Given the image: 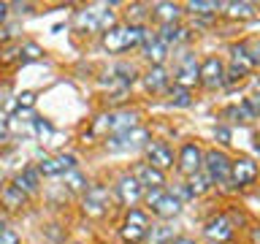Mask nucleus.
I'll return each mask as SVG.
<instances>
[{"label": "nucleus", "mask_w": 260, "mask_h": 244, "mask_svg": "<svg viewBox=\"0 0 260 244\" xmlns=\"http://www.w3.org/2000/svg\"><path fill=\"white\" fill-rule=\"evenodd\" d=\"M144 41V27H133V24H117L114 30L103 33L101 44L109 54H119V52H127L133 46H141Z\"/></svg>", "instance_id": "f257e3e1"}, {"label": "nucleus", "mask_w": 260, "mask_h": 244, "mask_svg": "<svg viewBox=\"0 0 260 244\" xmlns=\"http://www.w3.org/2000/svg\"><path fill=\"white\" fill-rule=\"evenodd\" d=\"M133 128H138V111H109V114L95 119L92 133L117 136V133H127Z\"/></svg>", "instance_id": "f03ea898"}, {"label": "nucleus", "mask_w": 260, "mask_h": 244, "mask_svg": "<svg viewBox=\"0 0 260 244\" xmlns=\"http://www.w3.org/2000/svg\"><path fill=\"white\" fill-rule=\"evenodd\" d=\"M149 130L146 128H133L127 133H117V136H106V149L109 152H133V149H144L149 144Z\"/></svg>", "instance_id": "7ed1b4c3"}, {"label": "nucleus", "mask_w": 260, "mask_h": 244, "mask_svg": "<svg viewBox=\"0 0 260 244\" xmlns=\"http://www.w3.org/2000/svg\"><path fill=\"white\" fill-rule=\"evenodd\" d=\"M146 233H149V217L144 215L141 209H130L125 220H122L119 236L125 244H144Z\"/></svg>", "instance_id": "20e7f679"}, {"label": "nucleus", "mask_w": 260, "mask_h": 244, "mask_svg": "<svg viewBox=\"0 0 260 244\" xmlns=\"http://www.w3.org/2000/svg\"><path fill=\"white\" fill-rule=\"evenodd\" d=\"M144 198H146V203H149L152 215H157L160 220L179 217V211H182V201H179L174 193H162V190H146V193H144Z\"/></svg>", "instance_id": "39448f33"}, {"label": "nucleus", "mask_w": 260, "mask_h": 244, "mask_svg": "<svg viewBox=\"0 0 260 244\" xmlns=\"http://www.w3.org/2000/svg\"><path fill=\"white\" fill-rule=\"evenodd\" d=\"M231 158L222 149H209L203 155V174L211 179V185H222L231 179Z\"/></svg>", "instance_id": "423d86ee"}, {"label": "nucleus", "mask_w": 260, "mask_h": 244, "mask_svg": "<svg viewBox=\"0 0 260 244\" xmlns=\"http://www.w3.org/2000/svg\"><path fill=\"white\" fill-rule=\"evenodd\" d=\"M36 168L44 176H65L68 171L79 168V160L73 155H46V158H41Z\"/></svg>", "instance_id": "0eeeda50"}, {"label": "nucleus", "mask_w": 260, "mask_h": 244, "mask_svg": "<svg viewBox=\"0 0 260 244\" xmlns=\"http://www.w3.org/2000/svg\"><path fill=\"white\" fill-rule=\"evenodd\" d=\"M174 84L184 87V89L201 84V63L195 60V54H184L182 60H179L176 73H174Z\"/></svg>", "instance_id": "6e6552de"}, {"label": "nucleus", "mask_w": 260, "mask_h": 244, "mask_svg": "<svg viewBox=\"0 0 260 244\" xmlns=\"http://www.w3.org/2000/svg\"><path fill=\"white\" fill-rule=\"evenodd\" d=\"M84 215L89 217H103L109 211V187L103 185H89L84 193V203H81Z\"/></svg>", "instance_id": "1a4fd4ad"}, {"label": "nucleus", "mask_w": 260, "mask_h": 244, "mask_svg": "<svg viewBox=\"0 0 260 244\" xmlns=\"http://www.w3.org/2000/svg\"><path fill=\"white\" fill-rule=\"evenodd\" d=\"M144 155H146V163L157 171H168L174 168V149L166 144V141H149L144 146Z\"/></svg>", "instance_id": "9d476101"}, {"label": "nucleus", "mask_w": 260, "mask_h": 244, "mask_svg": "<svg viewBox=\"0 0 260 244\" xmlns=\"http://www.w3.org/2000/svg\"><path fill=\"white\" fill-rule=\"evenodd\" d=\"M176 168L182 171L184 176H195L203 171V152L198 144H184L179 149V158H176Z\"/></svg>", "instance_id": "9b49d317"}, {"label": "nucleus", "mask_w": 260, "mask_h": 244, "mask_svg": "<svg viewBox=\"0 0 260 244\" xmlns=\"http://www.w3.org/2000/svg\"><path fill=\"white\" fill-rule=\"evenodd\" d=\"M257 174H260V168H257L255 160L239 158V160L231 163V179H228V182H231L233 187H249L257 179Z\"/></svg>", "instance_id": "f8f14e48"}, {"label": "nucleus", "mask_w": 260, "mask_h": 244, "mask_svg": "<svg viewBox=\"0 0 260 244\" xmlns=\"http://www.w3.org/2000/svg\"><path fill=\"white\" fill-rule=\"evenodd\" d=\"M106 3H98V6H84L81 11H76V19H73V24H76L79 33H101V19L106 14Z\"/></svg>", "instance_id": "ddd939ff"}, {"label": "nucleus", "mask_w": 260, "mask_h": 244, "mask_svg": "<svg viewBox=\"0 0 260 244\" xmlns=\"http://www.w3.org/2000/svg\"><path fill=\"white\" fill-rule=\"evenodd\" d=\"M201 84L209 89L225 84V63L219 57H206L201 63Z\"/></svg>", "instance_id": "4468645a"}, {"label": "nucleus", "mask_w": 260, "mask_h": 244, "mask_svg": "<svg viewBox=\"0 0 260 244\" xmlns=\"http://www.w3.org/2000/svg\"><path fill=\"white\" fill-rule=\"evenodd\" d=\"M144 187L141 182L133 176V174H125V176H119V182H117V195H119V201L125 203V206H136L138 201L144 198Z\"/></svg>", "instance_id": "2eb2a0df"}, {"label": "nucleus", "mask_w": 260, "mask_h": 244, "mask_svg": "<svg viewBox=\"0 0 260 244\" xmlns=\"http://www.w3.org/2000/svg\"><path fill=\"white\" fill-rule=\"evenodd\" d=\"M203 233H206V239H211V241L225 244V241L233 239L236 228H233V223H231V217L219 215V217H214V220H209L206 228H203Z\"/></svg>", "instance_id": "dca6fc26"}, {"label": "nucleus", "mask_w": 260, "mask_h": 244, "mask_svg": "<svg viewBox=\"0 0 260 244\" xmlns=\"http://www.w3.org/2000/svg\"><path fill=\"white\" fill-rule=\"evenodd\" d=\"M141 49H144V57L152 65H162V63H166V57H168V46L157 38V33H149V30H144Z\"/></svg>", "instance_id": "f3484780"}, {"label": "nucleus", "mask_w": 260, "mask_h": 244, "mask_svg": "<svg viewBox=\"0 0 260 244\" xmlns=\"http://www.w3.org/2000/svg\"><path fill=\"white\" fill-rule=\"evenodd\" d=\"M133 176L141 182L144 190H162V185H166V176H162V171L157 168H152L149 163H138L136 171H133Z\"/></svg>", "instance_id": "a211bd4d"}, {"label": "nucleus", "mask_w": 260, "mask_h": 244, "mask_svg": "<svg viewBox=\"0 0 260 244\" xmlns=\"http://www.w3.org/2000/svg\"><path fill=\"white\" fill-rule=\"evenodd\" d=\"M182 14H184V8L179 6V3H154L149 8V16H152L154 22H160L162 27H166V24H176Z\"/></svg>", "instance_id": "6ab92c4d"}, {"label": "nucleus", "mask_w": 260, "mask_h": 244, "mask_svg": "<svg viewBox=\"0 0 260 244\" xmlns=\"http://www.w3.org/2000/svg\"><path fill=\"white\" fill-rule=\"evenodd\" d=\"M222 14L228 19H252L257 14L255 3H247V0H231V3H222Z\"/></svg>", "instance_id": "aec40b11"}, {"label": "nucleus", "mask_w": 260, "mask_h": 244, "mask_svg": "<svg viewBox=\"0 0 260 244\" xmlns=\"http://www.w3.org/2000/svg\"><path fill=\"white\" fill-rule=\"evenodd\" d=\"M24 203H27V195H24L14 182H11V185H6L3 190H0V206H6L8 211H19Z\"/></svg>", "instance_id": "412c9836"}, {"label": "nucleus", "mask_w": 260, "mask_h": 244, "mask_svg": "<svg viewBox=\"0 0 260 244\" xmlns=\"http://www.w3.org/2000/svg\"><path fill=\"white\" fill-rule=\"evenodd\" d=\"M14 185L19 187L24 195H36L38 187H41V174H38V168H24L22 174L14 176Z\"/></svg>", "instance_id": "4be33fe9"}, {"label": "nucleus", "mask_w": 260, "mask_h": 244, "mask_svg": "<svg viewBox=\"0 0 260 244\" xmlns=\"http://www.w3.org/2000/svg\"><path fill=\"white\" fill-rule=\"evenodd\" d=\"M231 68H236V71H241L244 76L255 68V63H252V57H249V49H247V44H236V46H231Z\"/></svg>", "instance_id": "5701e85b"}, {"label": "nucleus", "mask_w": 260, "mask_h": 244, "mask_svg": "<svg viewBox=\"0 0 260 244\" xmlns=\"http://www.w3.org/2000/svg\"><path fill=\"white\" fill-rule=\"evenodd\" d=\"M144 84L149 93H160V89H166L168 87V73L162 65H152L149 71L144 73Z\"/></svg>", "instance_id": "b1692460"}, {"label": "nucleus", "mask_w": 260, "mask_h": 244, "mask_svg": "<svg viewBox=\"0 0 260 244\" xmlns=\"http://www.w3.org/2000/svg\"><path fill=\"white\" fill-rule=\"evenodd\" d=\"M157 38H160L166 46H171V44L176 46V44H182V41L190 38V30L182 27V24H166V27L157 33Z\"/></svg>", "instance_id": "393cba45"}, {"label": "nucleus", "mask_w": 260, "mask_h": 244, "mask_svg": "<svg viewBox=\"0 0 260 244\" xmlns=\"http://www.w3.org/2000/svg\"><path fill=\"white\" fill-rule=\"evenodd\" d=\"M174 241V228L168 225H149V233H146L144 244H171Z\"/></svg>", "instance_id": "a878e982"}, {"label": "nucleus", "mask_w": 260, "mask_h": 244, "mask_svg": "<svg viewBox=\"0 0 260 244\" xmlns=\"http://www.w3.org/2000/svg\"><path fill=\"white\" fill-rule=\"evenodd\" d=\"M190 14H198V16H209V14H217L222 3H214V0H192V3L184 6Z\"/></svg>", "instance_id": "bb28decb"}, {"label": "nucleus", "mask_w": 260, "mask_h": 244, "mask_svg": "<svg viewBox=\"0 0 260 244\" xmlns=\"http://www.w3.org/2000/svg\"><path fill=\"white\" fill-rule=\"evenodd\" d=\"M146 19H149V6H144V3L127 6V22L133 27H141V22H146Z\"/></svg>", "instance_id": "cd10ccee"}, {"label": "nucleus", "mask_w": 260, "mask_h": 244, "mask_svg": "<svg viewBox=\"0 0 260 244\" xmlns=\"http://www.w3.org/2000/svg\"><path fill=\"white\" fill-rule=\"evenodd\" d=\"M62 182L68 185V190H73V193H87V179L81 176V171L79 168H73V171H68V174L62 176Z\"/></svg>", "instance_id": "c85d7f7f"}, {"label": "nucleus", "mask_w": 260, "mask_h": 244, "mask_svg": "<svg viewBox=\"0 0 260 244\" xmlns=\"http://www.w3.org/2000/svg\"><path fill=\"white\" fill-rule=\"evenodd\" d=\"M168 103L171 106H190L192 103V98H190V89H184V87H168Z\"/></svg>", "instance_id": "c756f323"}, {"label": "nucleus", "mask_w": 260, "mask_h": 244, "mask_svg": "<svg viewBox=\"0 0 260 244\" xmlns=\"http://www.w3.org/2000/svg\"><path fill=\"white\" fill-rule=\"evenodd\" d=\"M41 57H44V49H41L38 44H32V41H24V44H19V60H22V63L41 60Z\"/></svg>", "instance_id": "7c9ffc66"}, {"label": "nucleus", "mask_w": 260, "mask_h": 244, "mask_svg": "<svg viewBox=\"0 0 260 244\" xmlns=\"http://www.w3.org/2000/svg\"><path fill=\"white\" fill-rule=\"evenodd\" d=\"M187 187H190V193H192V195H203V193H206L209 187H211V179H209V176L201 171V174L190 176V182H187Z\"/></svg>", "instance_id": "2f4dec72"}, {"label": "nucleus", "mask_w": 260, "mask_h": 244, "mask_svg": "<svg viewBox=\"0 0 260 244\" xmlns=\"http://www.w3.org/2000/svg\"><path fill=\"white\" fill-rule=\"evenodd\" d=\"M32 128H36V136H38V138H49V136H54L52 122L44 119V117H36V119H32Z\"/></svg>", "instance_id": "473e14b6"}, {"label": "nucleus", "mask_w": 260, "mask_h": 244, "mask_svg": "<svg viewBox=\"0 0 260 244\" xmlns=\"http://www.w3.org/2000/svg\"><path fill=\"white\" fill-rule=\"evenodd\" d=\"M32 103H36V93H22V95H16V106H19V109H32Z\"/></svg>", "instance_id": "72a5a7b5"}, {"label": "nucleus", "mask_w": 260, "mask_h": 244, "mask_svg": "<svg viewBox=\"0 0 260 244\" xmlns=\"http://www.w3.org/2000/svg\"><path fill=\"white\" fill-rule=\"evenodd\" d=\"M0 244H22V241H19V236H16V231L0 228Z\"/></svg>", "instance_id": "f704fd0d"}, {"label": "nucleus", "mask_w": 260, "mask_h": 244, "mask_svg": "<svg viewBox=\"0 0 260 244\" xmlns=\"http://www.w3.org/2000/svg\"><path fill=\"white\" fill-rule=\"evenodd\" d=\"M249 49V57H252V63L260 65V41H252V44H247Z\"/></svg>", "instance_id": "c9c22d12"}, {"label": "nucleus", "mask_w": 260, "mask_h": 244, "mask_svg": "<svg viewBox=\"0 0 260 244\" xmlns=\"http://www.w3.org/2000/svg\"><path fill=\"white\" fill-rule=\"evenodd\" d=\"M6 128H8V117H6V114H0V138L6 136Z\"/></svg>", "instance_id": "e433bc0d"}, {"label": "nucleus", "mask_w": 260, "mask_h": 244, "mask_svg": "<svg viewBox=\"0 0 260 244\" xmlns=\"http://www.w3.org/2000/svg\"><path fill=\"white\" fill-rule=\"evenodd\" d=\"M249 241H252V244H260V228H252V233H249Z\"/></svg>", "instance_id": "4c0bfd02"}, {"label": "nucleus", "mask_w": 260, "mask_h": 244, "mask_svg": "<svg viewBox=\"0 0 260 244\" xmlns=\"http://www.w3.org/2000/svg\"><path fill=\"white\" fill-rule=\"evenodd\" d=\"M6 14H8V3H0V24L6 22Z\"/></svg>", "instance_id": "58836bf2"}, {"label": "nucleus", "mask_w": 260, "mask_h": 244, "mask_svg": "<svg viewBox=\"0 0 260 244\" xmlns=\"http://www.w3.org/2000/svg\"><path fill=\"white\" fill-rule=\"evenodd\" d=\"M171 244H195V241H192V239H187V236H179V239H174Z\"/></svg>", "instance_id": "ea45409f"}]
</instances>
